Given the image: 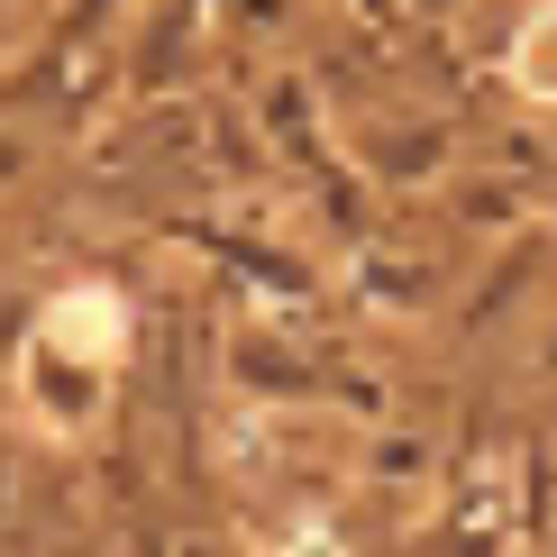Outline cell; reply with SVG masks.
Here are the masks:
<instances>
[{
    "label": "cell",
    "mask_w": 557,
    "mask_h": 557,
    "mask_svg": "<svg viewBox=\"0 0 557 557\" xmlns=\"http://www.w3.org/2000/svg\"><path fill=\"white\" fill-rule=\"evenodd\" d=\"M512 83L530 91V101H557V0L530 10V28L512 37Z\"/></svg>",
    "instance_id": "cell-1"
}]
</instances>
